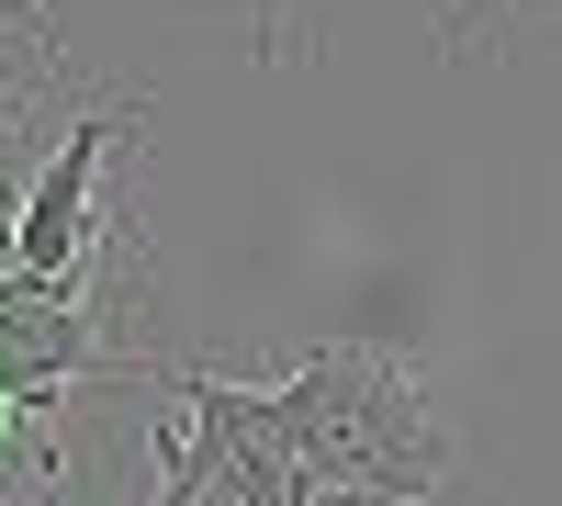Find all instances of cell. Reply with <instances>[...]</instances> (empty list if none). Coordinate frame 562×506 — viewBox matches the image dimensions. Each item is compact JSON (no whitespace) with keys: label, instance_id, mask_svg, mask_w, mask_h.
<instances>
[{"label":"cell","instance_id":"3","mask_svg":"<svg viewBox=\"0 0 562 506\" xmlns=\"http://www.w3.org/2000/svg\"><path fill=\"white\" fill-rule=\"evenodd\" d=\"M135 135H147V102H90L57 135V158L34 169V192L12 203V237H0L12 282H79V270L124 259V214H102V180H113V158Z\"/></svg>","mask_w":562,"mask_h":506},{"label":"cell","instance_id":"6","mask_svg":"<svg viewBox=\"0 0 562 506\" xmlns=\"http://www.w3.org/2000/svg\"><path fill=\"white\" fill-rule=\"evenodd\" d=\"M484 12H495V0H484Z\"/></svg>","mask_w":562,"mask_h":506},{"label":"cell","instance_id":"5","mask_svg":"<svg viewBox=\"0 0 562 506\" xmlns=\"http://www.w3.org/2000/svg\"><path fill=\"white\" fill-rule=\"evenodd\" d=\"M0 23H23L34 45H57V23H45V0H0Z\"/></svg>","mask_w":562,"mask_h":506},{"label":"cell","instance_id":"4","mask_svg":"<svg viewBox=\"0 0 562 506\" xmlns=\"http://www.w3.org/2000/svg\"><path fill=\"white\" fill-rule=\"evenodd\" d=\"M57 495H68L57 417H45V405H12V394H0V506H57Z\"/></svg>","mask_w":562,"mask_h":506},{"label":"cell","instance_id":"2","mask_svg":"<svg viewBox=\"0 0 562 506\" xmlns=\"http://www.w3.org/2000/svg\"><path fill=\"white\" fill-rule=\"evenodd\" d=\"M147 394L169 405V417H158V484H147V506H293V450H281L259 383L147 360Z\"/></svg>","mask_w":562,"mask_h":506},{"label":"cell","instance_id":"1","mask_svg":"<svg viewBox=\"0 0 562 506\" xmlns=\"http://www.w3.org/2000/svg\"><path fill=\"white\" fill-rule=\"evenodd\" d=\"M270 394V428L293 450V473H326V484H371L394 506H428L450 495V417L428 405V383L405 372L394 349L371 338H326L304 349Z\"/></svg>","mask_w":562,"mask_h":506}]
</instances>
